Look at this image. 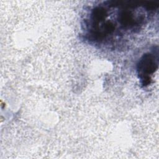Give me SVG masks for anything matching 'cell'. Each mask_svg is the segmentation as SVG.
<instances>
[{"label":"cell","mask_w":159,"mask_h":159,"mask_svg":"<svg viewBox=\"0 0 159 159\" xmlns=\"http://www.w3.org/2000/svg\"><path fill=\"white\" fill-rule=\"evenodd\" d=\"M154 2L106 1L91 7L83 20L85 39L111 45L136 34L157 10Z\"/></svg>","instance_id":"obj_1"},{"label":"cell","mask_w":159,"mask_h":159,"mask_svg":"<svg viewBox=\"0 0 159 159\" xmlns=\"http://www.w3.org/2000/svg\"><path fill=\"white\" fill-rule=\"evenodd\" d=\"M158 49L147 52L143 55L137 65L138 77L142 86L149 85L152 80V75L158 69Z\"/></svg>","instance_id":"obj_2"}]
</instances>
